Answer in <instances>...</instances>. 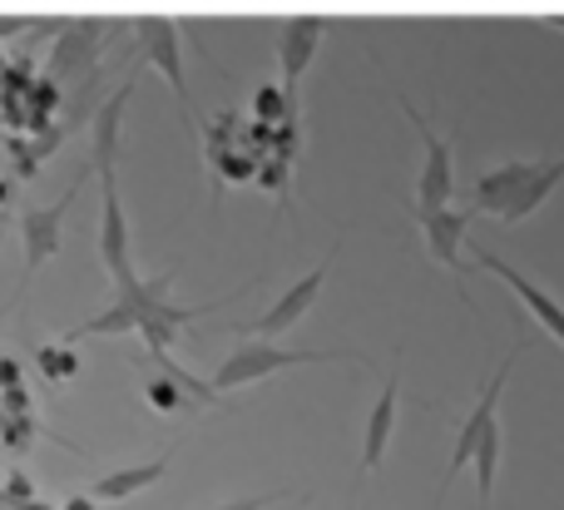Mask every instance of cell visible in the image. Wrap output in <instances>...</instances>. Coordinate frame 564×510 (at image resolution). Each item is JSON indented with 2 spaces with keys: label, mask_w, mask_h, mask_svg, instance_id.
Listing matches in <instances>:
<instances>
[{
  "label": "cell",
  "mask_w": 564,
  "mask_h": 510,
  "mask_svg": "<svg viewBox=\"0 0 564 510\" xmlns=\"http://www.w3.org/2000/svg\"><path fill=\"white\" fill-rule=\"evenodd\" d=\"M560 178H564V154L560 159H506V164L486 169L476 178L470 208H476V218L490 214L500 224H520V218L545 208V198L560 188Z\"/></svg>",
  "instance_id": "obj_1"
},
{
  "label": "cell",
  "mask_w": 564,
  "mask_h": 510,
  "mask_svg": "<svg viewBox=\"0 0 564 510\" xmlns=\"http://www.w3.org/2000/svg\"><path fill=\"white\" fill-rule=\"evenodd\" d=\"M317 362H361L367 367V357L361 352H317V347H282L273 337H243V347H234V352L218 362L214 387L218 392H243V387H258V382H268V377L288 372V367H317Z\"/></svg>",
  "instance_id": "obj_2"
},
{
  "label": "cell",
  "mask_w": 564,
  "mask_h": 510,
  "mask_svg": "<svg viewBox=\"0 0 564 510\" xmlns=\"http://www.w3.org/2000/svg\"><path fill=\"white\" fill-rule=\"evenodd\" d=\"M124 20H99V15H79V20H65L59 25V40L50 45L45 55V69L40 75L55 79L59 89H75L85 75H95L105 65V50L115 45L109 35H119Z\"/></svg>",
  "instance_id": "obj_3"
},
{
  "label": "cell",
  "mask_w": 564,
  "mask_h": 510,
  "mask_svg": "<svg viewBox=\"0 0 564 510\" xmlns=\"http://www.w3.org/2000/svg\"><path fill=\"white\" fill-rule=\"evenodd\" d=\"M129 35H139V59H144L154 75H164V85L174 89L178 109H184L188 134H198V109H194V89L184 79V40H178V20L169 15H139L129 20Z\"/></svg>",
  "instance_id": "obj_4"
},
{
  "label": "cell",
  "mask_w": 564,
  "mask_h": 510,
  "mask_svg": "<svg viewBox=\"0 0 564 510\" xmlns=\"http://www.w3.org/2000/svg\"><path fill=\"white\" fill-rule=\"evenodd\" d=\"M95 174V169L85 164V174L75 178V184L65 188V194L55 198V204H35V208H25V214H20V287H15V297L25 293L30 287V278L40 273V268L50 263V258L59 253V243H65V218H69V198L79 194V188H85V178ZM15 297H10V303H15ZM6 303V307H10ZM6 307H0V313H6Z\"/></svg>",
  "instance_id": "obj_5"
},
{
  "label": "cell",
  "mask_w": 564,
  "mask_h": 510,
  "mask_svg": "<svg viewBox=\"0 0 564 510\" xmlns=\"http://www.w3.org/2000/svg\"><path fill=\"white\" fill-rule=\"evenodd\" d=\"M516 357H520V333H516V343H510V352L500 357V367H496V377L486 382V392L476 397L470 416L460 422L456 446H451V462H446V476H441V496H446V491H451V481H456V476L466 471L470 462H476L480 442L500 436V397H506V382H510V372H516Z\"/></svg>",
  "instance_id": "obj_6"
},
{
  "label": "cell",
  "mask_w": 564,
  "mask_h": 510,
  "mask_svg": "<svg viewBox=\"0 0 564 510\" xmlns=\"http://www.w3.org/2000/svg\"><path fill=\"white\" fill-rule=\"evenodd\" d=\"M397 99H401V109L416 119L421 149H426V159H421V178H416V208H411V214L421 218V214H436V208H446L451 198H456V149H451V139H441L436 129H431V119L421 115L406 95H397Z\"/></svg>",
  "instance_id": "obj_7"
},
{
  "label": "cell",
  "mask_w": 564,
  "mask_h": 510,
  "mask_svg": "<svg viewBox=\"0 0 564 510\" xmlns=\"http://www.w3.org/2000/svg\"><path fill=\"white\" fill-rule=\"evenodd\" d=\"M332 258H337V248H332V253L322 258L317 268H307V273H302L297 283L282 287L278 303H268L258 317H248V323H224V327H228V333H253V337H282V333H292V327H297L302 317L312 313V303L322 297V287H327Z\"/></svg>",
  "instance_id": "obj_8"
},
{
  "label": "cell",
  "mask_w": 564,
  "mask_h": 510,
  "mask_svg": "<svg viewBox=\"0 0 564 510\" xmlns=\"http://www.w3.org/2000/svg\"><path fill=\"white\" fill-rule=\"evenodd\" d=\"M99 263H105L109 283L139 273L134 268V243H129V218H124V194H119V169H99Z\"/></svg>",
  "instance_id": "obj_9"
},
{
  "label": "cell",
  "mask_w": 564,
  "mask_h": 510,
  "mask_svg": "<svg viewBox=\"0 0 564 510\" xmlns=\"http://www.w3.org/2000/svg\"><path fill=\"white\" fill-rule=\"evenodd\" d=\"M416 224H421V238H426L431 263L446 268V273L460 283V297H466V258L460 253H466V234H470V224H476V208H451L446 204V208H436V214H421Z\"/></svg>",
  "instance_id": "obj_10"
},
{
  "label": "cell",
  "mask_w": 564,
  "mask_h": 510,
  "mask_svg": "<svg viewBox=\"0 0 564 510\" xmlns=\"http://www.w3.org/2000/svg\"><path fill=\"white\" fill-rule=\"evenodd\" d=\"M476 268H486V273H496L500 283H506L510 293L520 297V307H525V317H535V323L545 327V333H550V337H555V343L564 347V303H560L555 293H545V287H540L530 273H520L516 263H506V258H500V253H486V248H476Z\"/></svg>",
  "instance_id": "obj_11"
},
{
  "label": "cell",
  "mask_w": 564,
  "mask_h": 510,
  "mask_svg": "<svg viewBox=\"0 0 564 510\" xmlns=\"http://www.w3.org/2000/svg\"><path fill=\"white\" fill-rule=\"evenodd\" d=\"M322 35H327V25H322L317 15H292L288 25H282V35H278V69H282V79H278V85L288 89L292 99H297L302 79H307V69H312V59L322 55Z\"/></svg>",
  "instance_id": "obj_12"
},
{
  "label": "cell",
  "mask_w": 564,
  "mask_h": 510,
  "mask_svg": "<svg viewBox=\"0 0 564 510\" xmlns=\"http://www.w3.org/2000/svg\"><path fill=\"white\" fill-rule=\"evenodd\" d=\"M169 462H174V452L154 456V462H139V466H119V471H105V476H95V481H89V491H85V496H89V501H99V506H124V501H134L139 491H149V486L164 481Z\"/></svg>",
  "instance_id": "obj_13"
},
{
  "label": "cell",
  "mask_w": 564,
  "mask_h": 510,
  "mask_svg": "<svg viewBox=\"0 0 564 510\" xmlns=\"http://www.w3.org/2000/svg\"><path fill=\"white\" fill-rule=\"evenodd\" d=\"M397 402H401V377L391 372L387 387H381L377 406L367 412V432H361V476H371L381 462H387V446L397 436Z\"/></svg>",
  "instance_id": "obj_14"
},
{
  "label": "cell",
  "mask_w": 564,
  "mask_h": 510,
  "mask_svg": "<svg viewBox=\"0 0 564 510\" xmlns=\"http://www.w3.org/2000/svg\"><path fill=\"white\" fill-rule=\"evenodd\" d=\"M35 436H50L45 426H40L35 412L0 416V446H6V452H30V446H35ZM50 442H59V436H50ZM59 446H65V452H79V446H69V442H59Z\"/></svg>",
  "instance_id": "obj_15"
},
{
  "label": "cell",
  "mask_w": 564,
  "mask_h": 510,
  "mask_svg": "<svg viewBox=\"0 0 564 510\" xmlns=\"http://www.w3.org/2000/svg\"><path fill=\"white\" fill-rule=\"evenodd\" d=\"M35 367L50 377V382H69V377L85 372V357L75 352V343H59V347H35Z\"/></svg>",
  "instance_id": "obj_16"
},
{
  "label": "cell",
  "mask_w": 564,
  "mask_h": 510,
  "mask_svg": "<svg viewBox=\"0 0 564 510\" xmlns=\"http://www.w3.org/2000/svg\"><path fill=\"white\" fill-rule=\"evenodd\" d=\"M144 402H149V412H184L188 406V392L174 382V377H164V372H149L144 377Z\"/></svg>",
  "instance_id": "obj_17"
},
{
  "label": "cell",
  "mask_w": 564,
  "mask_h": 510,
  "mask_svg": "<svg viewBox=\"0 0 564 510\" xmlns=\"http://www.w3.org/2000/svg\"><path fill=\"white\" fill-rule=\"evenodd\" d=\"M0 486H6V496H10V506H25V501H35V481H30L25 471H10V476H0Z\"/></svg>",
  "instance_id": "obj_18"
},
{
  "label": "cell",
  "mask_w": 564,
  "mask_h": 510,
  "mask_svg": "<svg viewBox=\"0 0 564 510\" xmlns=\"http://www.w3.org/2000/svg\"><path fill=\"white\" fill-rule=\"evenodd\" d=\"M45 20H30V15H0V40H15V35H40Z\"/></svg>",
  "instance_id": "obj_19"
},
{
  "label": "cell",
  "mask_w": 564,
  "mask_h": 510,
  "mask_svg": "<svg viewBox=\"0 0 564 510\" xmlns=\"http://www.w3.org/2000/svg\"><path fill=\"white\" fill-rule=\"evenodd\" d=\"M288 491H263V496H243V501H228V506H214V510H268L273 501H282Z\"/></svg>",
  "instance_id": "obj_20"
},
{
  "label": "cell",
  "mask_w": 564,
  "mask_h": 510,
  "mask_svg": "<svg viewBox=\"0 0 564 510\" xmlns=\"http://www.w3.org/2000/svg\"><path fill=\"white\" fill-rule=\"evenodd\" d=\"M0 387H20V362L15 357H0Z\"/></svg>",
  "instance_id": "obj_21"
},
{
  "label": "cell",
  "mask_w": 564,
  "mask_h": 510,
  "mask_svg": "<svg viewBox=\"0 0 564 510\" xmlns=\"http://www.w3.org/2000/svg\"><path fill=\"white\" fill-rule=\"evenodd\" d=\"M59 510H99V501H89V496H69Z\"/></svg>",
  "instance_id": "obj_22"
},
{
  "label": "cell",
  "mask_w": 564,
  "mask_h": 510,
  "mask_svg": "<svg viewBox=\"0 0 564 510\" xmlns=\"http://www.w3.org/2000/svg\"><path fill=\"white\" fill-rule=\"evenodd\" d=\"M15 510H59V506H50L45 496H35V501H25V506H15Z\"/></svg>",
  "instance_id": "obj_23"
},
{
  "label": "cell",
  "mask_w": 564,
  "mask_h": 510,
  "mask_svg": "<svg viewBox=\"0 0 564 510\" xmlns=\"http://www.w3.org/2000/svg\"><path fill=\"white\" fill-rule=\"evenodd\" d=\"M0 510H15V506H10V496H6V486H0Z\"/></svg>",
  "instance_id": "obj_24"
},
{
  "label": "cell",
  "mask_w": 564,
  "mask_h": 510,
  "mask_svg": "<svg viewBox=\"0 0 564 510\" xmlns=\"http://www.w3.org/2000/svg\"><path fill=\"white\" fill-rule=\"evenodd\" d=\"M0 416H6V392H0Z\"/></svg>",
  "instance_id": "obj_25"
},
{
  "label": "cell",
  "mask_w": 564,
  "mask_h": 510,
  "mask_svg": "<svg viewBox=\"0 0 564 510\" xmlns=\"http://www.w3.org/2000/svg\"><path fill=\"white\" fill-rule=\"evenodd\" d=\"M0 75H6V55H0Z\"/></svg>",
  "instance_id": "obj_26"
},
{
  "label": "cell",
  "mask_w": 564,
  "mask_h": 510,
  "mask_svg": "<svg viewBox=\"0 0 564 510\" xmlns=\"http://www.w3.org/2000/svg\"><path fill=\"white\" fill-rule=\"evenodd\" d=\"M0 134H6V124H0Z\"/></svg>",
  "instance_id": "obj_27"
},
{
  "label": "cell",
  "mask_w": 564,
  "mask_h": 510,
  "mask_svg": "<svg viewBox=\"0 0 564 510\" xmlns=\"http://www.w3.org/2000/svg\"><path fill=\"white\" fill-rule=\"evenodd\" d=\"M560 25H564V20H560Z\"/></svg>",
  "instance_id": "obj_28"
}]
</instances>
